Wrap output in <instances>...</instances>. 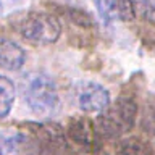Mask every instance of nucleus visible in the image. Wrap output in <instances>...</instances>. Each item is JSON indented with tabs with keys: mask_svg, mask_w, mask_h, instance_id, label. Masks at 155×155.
<instances>
[{
	"mask_svg": "<svg viewBox=\"0 0 155 155\" xmlns=\"http://www.w3.org/2000/svg\"><path fill=\"white\" fill-rule=\"evenodd\" d=\"M94 5H95L97 12L100 15L102 21L105 24H111L116 18H118L113 0H94Z\"/></svg>",
	"mask_w": 155,
	"mask_h": 155,
	"instance_id": "10",
	"label": "nucleus"
},
{
	"mask_svg": "<svg viewBox=\"0 0 155 155\" xmlns=\"http://www.w3.org/2000/svg\"><path fill=\"white\" fill-rule=\"evenodd\" d=\"M136 13L150 24H155V0H134Z\"/></svg>",
	"mask_w": 155,
	"mask_h": 155,
	"instance_id": "12",
	"label": "nucleus"
},
{
	"mask_svg": "<svg viewBox=\"0 0 155 155\" xmlns=\"http://www.w3.org/2000/svg\"><path fill=\"white\" fill-rule=\"evenodd\" d=\"M87 155H108V153H105V152H99V150H95V152H91V153H87Z\"/></svg>",
	"mask_w": 155,
	"mask_h": 155,
	"instance_id": "14",
	"label": "nucleus"
},
{
	"mask_svg": "<svg viewBox=\"0 0 155 155\" xmlns=\"http://www.w3.org/2000/svg\"><path fill=\"white\" fill-rule=\"evenodd\" d=\"M0 12H2V2H0Z\"/></svg>",
	"mask_w": 155,
	"mask_h": 155,
	"instance_id": "15",
	"label": "nucleus"
},
{
	"mask_svg": "<svg viewBox=\"0 0 155 155\" xmlns=\"http://www.w3.org/2000/svg\"><path fill=\"white\" fill-rule=\"evenodd\" d=\"M19 34L34 45H50L58 41L61 24L58 18L47 12H31L18 23Z\"/></svg>",
	"mask_w": 155,
	"mask_h": 155,
	"instance_id": "4",
	"label": "nucleus"
},
{
	"mask_svg": "<svg viewBox=\"0 0 155 155\" xmlns=\"http://www.w3.org/2000/svg\"><path fill=\"white\" fill-rule=\"evenodd\" d=\"M24 100L29 110L39 118L53 116L60 105L55 81L45 73L31 74L24 86Z\"/></svg>",
	"mask_w": 155,
	"mask_h": 155,
	"instance_id": "3",
	"label": "nucleus"
},
{
	"mask_svg": "<svg viewBox=\"0 0 155 155\" xmlns=\"http://www.w3.org/2000/svg\"><path fill=\"white\" fill-rule=\"evenodd\" d=\"M76 105L84 113H100L110 104V94L102 84L94 81H82L74 89Z\"/></svg>",
	"mask_w": 155,
	"mask_h": 155,
	"instance_id": "5",
	"label": "nucleus"
},
{
	"mask_svg": "<svg viewBox=\"0 0 155 155\" xmlns=\"http://www.w3.org/2000/svg\"><path fill=\"white\" fill-rule=\"evenodd\" d=\"M116 155H155V149L144 139L131 136V137H123L115 145Z\"/></svg>",
	"mask_w": 155,
	"mask_h": 155,
	"instance_id": "8",
	"label": "nucleus"
},
{
	"mask_svg": "<svg viewBox=\"0 0 155 155\" xmlns=\"http://www.w3.org/2000/svg\"><path fill=\"white\" fill-rule=\"evenodd\" d=\"M65 133L71 145H76L81 150H86L87 153L97 150L99 134L95 131L94 121H91L89 118H86V116L71 118L65 126Z\"/></svg>",
	"mask_w": 155,
	"mask_h": 155,
	"instance_id": "6",
	"label": "nucleus"
},
{
	"mask_svg": "<svg viewBox=\"0 0 155 155\" xmlns=\"http://www.w3.org/2000/svg\"><path fill=\"white\" fill-rule=\"evenodd\" d=\"M26 61V52L13 39L0 36V68L8 71L21 70Z\"/></svg>",
	"mask_w": 155,
	"mask_h": 155,
	"instance_id": "7",
	"label": "nucleus"
},
{
	"mask_svg": "<svg viewBox=\"0 0 155 155\" xmlns=\"http://www.w3.org/2000/svg\"><path fill=\"white\" fill-rule=\"evenodd\" d=\"M7 144L13 155H63L71 147L65 128L52 121H28L7 136Z\"/></svg>",
	"mask_w": 155,
	"mask_h": 155,
	"instance_id": "1",
	"label": "nucleus"
},
{
	"mask_svg": "<svg viewBox=\"0 0 155 155\" xmlns=\"http://www.w3.org/2000/svg\"><path fill=\"white\" fill-rule=\"evenodd\" d=\"M8 153V144H7V136H0V155Z\"/></svg>",
	"mask_w": 155,
	"mask_h": 155,
	"instance_id": "13",
	"label": "nucleus"
},
{
	"mask_svg": "<svg viewBox=\"0 0 155 155\" xmlns=\"http://www.w3.org/2000/svg\"><path fill=\"white\" fill-rule=\"evenodd\" d=\"M116 15L121 21L131 23L136 18V7H134V0H113Z\"/></svg>",
	"mask_w": 155,
	"mask_h": 155,
	"instance_id": "11",
	"label": "nucleus"
},
{
	"mask_svg": "<svg viewBox=\"0 0 155 155\" xmlns=\"http://www.w3.org/2000/svg\"><path fill=\"white\" fill-rule=\"evenodd\" d=\"M15 97H16L15 82L8 76L0 74V118L10 115L15 104Z\"/></svg>",
	"mask_w": 155,
	"mask_h": 155,
	"instance_id": "9",
	"label": "nucleus"
},
{
	"mask_svg": "<svg viewBox=\"0 0 155 155\" xmlns=\"http://www.w3.org/2000/svg\"><path fill=\"white\" fill-rule=\"evenodd\" d=\"M137 104L131 97H118L113 104H108L95 118V131L99 139H121L136 124Z\"/></svg>",
	"mask_w": 155,
	"mask_h": 155,
	"instance_id": "2",
	"label": "nucleus"
}]
</instances>
